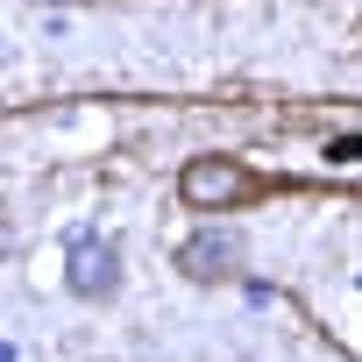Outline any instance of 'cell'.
Returning a JSON list of instances; mask_svg holds the SVG:
<instances>
[{"label":"cell","mask_w":362,"mask_h":362,"mask_svg":"<svg viewBox=\"0 0 362 362\" xmlns=\"http://www.w3.org/2000/svg\"><path fill=\"white\" fill-rule=\"evenodd\" d=\"M177 199L192 214H235L249 199H263V177L242 163V156H192L177 170Z\"/></svg>","instance_id":"cell-1"},{"label":"cell","mask_w":362,"mask_h":362,"mask_svg":"<svg viewBox=\"0 0 362 362\" xmlns=\"http://www.w3.org/2000/svg\"><path fill=\"white\" fill-rule=\"evenodd\" d=\"M64 284L78 291V298H107L114 284H121V249L100 235V228H64Z\"/></svg>","instance_id":"cell-2"},{"label":"cell","mask_w":362,"mask_h":362,"mask_svg":"<svg viewBox=\"0 0 362 362\" xmlns=\"http://www.w3.org/2000/svg\"><path fill=\"white\" fill-rule=\"evenodd\" d=\"M235 263H242V242L221 235V228H199L185 249H177V270L192 284H221V277H235Z\"/></svg>","instance_id":"cell-3"},{"label":"cell","mask_w":362,"mask_h":362,"mask_svg":"<svg viewBox=\"0 0 362 362\" xmlns=\"http://www.w3.org/2000/svg\"><path fill=\"white\" fill-rule=\"evenodd\" d=\"M327 156H334V163H355V156H362V135H341V142H327Z\"/></svg>","instance_id":"cell-4"},{"label":"cell","mask_w":362,"mask_h":362,"mask_svg":"<svg viewBox=\"0 0 362 362\" xmlns=\"http://www.w3.org/2000/svg\"><path fill=\"white\" fill-rule=\"evenodd\" d=\"M0 362H15V348H8V341H0Z\"/></svg>","instance_id":"cell-5"},{"label":"cell","mask_w":362,"mask_h":362,"mask_svg":"<svg viewBox=\"0 0 362 362\" xmlns=\"http://www.w3.org/2000/svg\"><path fill=\"white\" fill-rule=\"evenodd\" d=\"M57 8H71V0H57Z\"/></svg>","instance_id":"cell-6"}]
</instances>
